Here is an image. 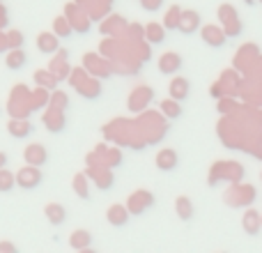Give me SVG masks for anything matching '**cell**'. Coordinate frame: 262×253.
I'll return each instance as SVG.
<instances>
[{
	"label": "cell",
	"instance_id": "18",
	"mask_svg": "<svg viewBox=\"0 0 262 253\" xmlns=\"http://www.w3.org/2000/svg\"><path fill=\"white\" fill-rule=\"evenodd\" d=\"M14 184H16V175H14L12 171H0V194H7V191L14 189Z\"/></svg>",
	"mask_w": 262,
	"mask_h": 253
},
{
	"label": "cell",
	"instance_id": "12",
	"mask_svg": "<svg viewBox=\"0 0 262 253\" xmlns=\"http://www.w3.org/2000/svg\"><path fill=\"white\" fill-rule=\"evenodd\" d=\"M69 246L76 251H85V249H92V233L88 230H74L69 235Z\"/></svg>",
	"mask_w": 262,
	"mask_h": 253
},
{
	"label": "cell",
	"instance_id": "25",
	"mask_svg": "<svg viewBox=\"0 0 262 253\" xmlns=\"http://www.w3.org/2000/svg\"><path fill=\"white\" fill-rule=\"evenodd\" d=\"M7 161H9V157L5 152H0V171H5V168H7Z\"/></svg>",
	"mask_w": 262,
	"mask_h": 253
},
{
	"label": "cell",
	"instance_id": "24",
	"mask_svg": "<svg viewBox=\"0 0 262 253\" xmlns=\"http://www.w3.org/2000/svg\"><path fill=\"white\" fill-rule=\"evenodd\" d=\"M0 253H18L12 242H0Z\"/></svg>",
	"mask_w": 262,
	"mask_h": 253
},
{
	"label": "cell",
	"instance_id": "27",
	"mask_svg": "<svg viewBox=\"0 0 262 253\" xmlns=\"http://www.w3.org/2000/svg\"><path fill=\"white\" fill-rule=\"evenodd\" d=\"M78 253H95V251H92V249H85V251H78Z\"/></svg>",
	"mask_w": 262,
	"mask_h": 253
},
{
	"label": "cell",
	"instance_id": "16",
	"mask_svg": "<svg viewBox=\"0 0 262 253\" xmlns=\"http://www.w3.org/2000/svg\"><path fill=\"white\" fill-rule=\"evenodd\" d=\"M7 129H9V136H14V138H26V136H30L35 131L32 124L26 122V120H12Z\"/></svg>",
	"mask_w": 262,
	"mask_h": 253
},
{
	"label": "cell",
	"instance_id": "6",
	"mask_svg": "<svg viewBox=\"0 0 262 253\" xmlns=\"http://www.w3.org/2000/svg\"><path fill=\"white\" fill-rule=\"evenodd\" d=\"M242 228H244L246 235L255 237V235H258V233L262 230V214H260L255 207L246 209L244 217H242Z\"/></svg>",
	"mask_w": 262,
	"mask_h": 253
},
{
	"label": "cell",
	"instance_id": "2",
	"mask_svg": "<svg viewBox=\"0 0 262 253\" xmlns=\"http://www.w3.org/2000/svg\"><path fill=\"white\" fill-rule=\"evenodd\" d=\"M200 35H203L205 44L212 46V49H221V46H226V41H228L226 30L219 26H205L203 30H200Z\"/></svg>",
	"mask_w": 262,
	"mask_h": 253
},
{
	"label": "cell",
	"instance_id": "22",
	"mask_svg": "<svg viewBox=\"0 0 262 253\" xmlns=\"http://www.w3.org/2000/svg\"><path fill=\"white\" fill-rule=\"evenodd\" d=\"M76 194H78V198L90 200V191H88V186H85V177H83V175H78V177H76Z\"/></svg>",
	"mask_w": 262,
	"mask_h": 253
},
{
	"label": "cell",
	"instance_id": "1",
	"mask_svg": "<svg viewBox=\"0 0 262 253\" xmlns=\"http://www.w3.org/2000/svg\"><path fill=\"white\" fill-rule=\"evenodd\" d=\"M41 182H44V173H41L39 168H35V166H26V168H21V171L16 173V184L21 186V189H26V191L39 189Z\"/></svg>",
	"mask_w": 262,
	"mask_h": 253
},
{
	"label": "cell",
	"instance_id": "10",
	"mask_svg": "<svg viewBox=\"0 0 262 253\" xmlns=\"http://www.w3.org/2000/svg\"><path fill=\"white\" fill-rule=\"evenodd\" d=\"M129 209L124 207V205H113V207H108V212H106V219H108V223L113 228H124L129 223Z\"/></svg>",
	"mask_w": 262,
	"mask_h": 253
},
{
	"label": "cell",
	"instance_id": "20",
	"mask_svg": "<svg viewBox=\"0 0 262 253\" xmlns=\"http://www.w3.org/2000/svg\"><path fill=\"white\" fill-rule=\"evenodd\" d=\"M7 67H9V69H21V67H26V55H23L21 51H12V53L7 55Z\"/></svg>",
	"mask_w": 262,
	"mask_h": 253
},
{
	"label": "cell",
	"instance_id": "23",
	"mask_svg": "<svg viewBox=\"0 0 262 253\" xmlns=\"http://www.w3.org/2000/svg\"><path fill=\"white\" fill-rule=\"evenodd\" d=\"M35 78H37V83H39V86H49V88H55V83H58L49 72H37Z\"/></svg>",
	"mask_w": 262,
	"mask_h": 253
},
{
	"label": "cell",
	"instance_id": "11",
	"mask_svg": "<svg viewBox=\"0 0 262 253\" xmlns=\"http://www.w3.org/2000/svg\"><path fill=\"white\" fill-rule=\"evenodd\" d=\"M44 217L49 219L51 226H62V223L67 221V209L60 203H49L44 207Z\"/></svg>",
	"mask_w": 262,
	"mask_h": 253
},
{
	"label": "cell",
	"instance_id": "17",
	"mask_svg": "<svg viewBox=\"0 0 262 253\" xmlns=\"http://www.w3.org/2000/svg\"><path fill=\"white\" fill-rule=\"evenodd\" d=\"M161 113L166 115L168 120H177L182 118V104L175 99H163L161 101Z\"/></svg>",
	"mask_w": 262,
	"mask_h": 253
},
{
	"label": "cell",
	"instance_id": "8",
	"mask_svg": "<svg viewBox=\"0 0 262 253\" xmlns=\"http://www.w3.org/2000/svg\"><path fill=\"white\" fill-rule=\"evenodd\" d=\"M198 28H200V14L198 12H193V9L182 12L180 28H177L182 35H193V32H198Z\"/></svg>",
	"mask_w": 262,
	"mask_h": 253
},
{
	"label": "cell",
	"instance_id": "3",
	"mask_svg": "<svg viewBox=\"0 0 262 253\" xmlns=\"http://www.w3.org/2000/svg\"><path fill=\"white\" fill-rule=\"evenodd\" d=\"M23 157H26V163L28 166H35V168H41L46 161H49V152H46V147L41 143H32L26 147V152H23Z\"/></svg>",
	"mask_w": 262,
	"mask_h": 253
},
{
	"label": "cell",
	"instance_id": "7",
	"mask_svg": "<svg viewBox=\"0 0 262 253\" xmlns=\"http://www.w3.org/2000/svg\"><path fill=\"white\" fill-rule=\"evenodd\" d=\"M37 49H39V53L44 55H53L60 51V37L55 35V32H41L39 37H37Z\"/></svg>",
	"mask_w": 262,
	"mask_h": 253
},
{
	"label": "cell",
	"instance_id": "4",
	"mask_svg": "<svg viewBox=\"0 0 262 253\" xmlns=\"http://www.w3.org/2000/svg\"><path fill=\"white\" fill-rule=\"evenodd\" d=\"M168 95H170V99H175V101H184V99H189V95H191V83H189V78H184V76H175L170 81V86H168Z\"/></svg>",
	"mask_w": 262,
	"mask_h": 253
},
{
	"label": "cell",
	"instance_id": "26",
	"mask_svg": "<svg viewBox=\"0 0 262 253\" xmlns=\"http://www.w3.org/2000/svg\"><path fill=\"white\" fill-rule=\"evenodd\" d=\"M244 3H246V5H249V7H253V5H255V3H258V0H244Z\"/></svg>",
	"mask_w": 262,
	"mask_h": 253
},
{
	"label": "cell",
	"instance_id": "5",
	"mask_svg": "<svg viewBox=\"0 0 262 253\" xmlns=\"http://www.w3.org/2000/svg\"><path fill=\"white\" fill-rule=\"evenodd\" d=\"M180 69H182V55L180 53L168 51V53H163L161 58H159V72L166 74V76H175Z\"/></svg>",
	"mask_w": 262,
	"mask_h": 253
},
{
	"label": "cell",
	"instance_id": "28",
	"mask_svg": "<svg viewBox=\"0 0 262 253\" xmlns=\"http://www.w3.org/2000/svg\"><path fill=\"white\" fill-rule=\"evenodd\" d=\"M258 3H262V0H258Z\"/></svg>",
	"mask_w": 262,
	"mask_h": 253
},
{
	"label": "cell",
	"instance_id": "9",
	"mask_svg": "<svg viewBox=\"0 0 262 253\" xmlns=\"http://www.w3.org/2000/svg\"><path fill=\"white\" fill-rule=\"evenodd\" d=\"M157 168L159 171H163V173H170V171H175L177 168V163H180V157H177V152L175 150H161V152L157 154Z\"/></svg>",
	"mask_w": 262,
	"mask_h": 253
},
{
	"label": "cell",
	"instance_id": "19",
	"mask_svg": "<svg viewBox=\"0 0 262 253\" xmlns=\"http://www.w3.org/2000/svg\"><path fill=\"white\" fill-rule=\"evenodd\" d=\"M180 18H182V9L175 5V7H170V12H168L166 21H163V28H166V30H177V28H180Z\"/></svg>",
	"mask_w": 262,
	"mask_h": 253
},
{
	"label": "cell",
	"instance_id": "15",
	"mask_svg": "<svg viewBox=\"0 0 262 253\" xmlns=\"http://www.w3.org/2000/svg\"><path fill=\"white\" fill-rule=\"evenodd\" d=\"M44 124L51 134H60V131L64 129V124H67V120H64L62 113H51L49 111V113L44 115Z\"/></svg>",
	"mask_w": 262,
	"mask_h": 253
},
{
	"label": "cell",
	"instance_id": "13",
	"mask_svg": "<svg viewBox=\"0 0 262 253\" xmlns=\"http://www.w3.org/2000/svg\"><path fill=\"white\" fill-rule=\"evenodd\" d=\"M145 37H147L149 44H163V41H166V28H163L161 23L152 21L145 26Z\"/></svg>",
	"mask_w": 262,
	"mask_h": 253
},
{
	"label": "cell",
	"instance_id": "14",
	"mask_svg": "<svg viewBox=\"0 0 262 253\" xmlns=\"http://www.w3.org/2000/svg\"><path fill=\"white\" fill-rule=\"evenodd\" d=\"M175 209H177V217H180L182 221H191L195 214L193 203H191V198H186V196H180V198L175 200Z\"/></svg>",
	"mask_w": 262,
	"mask_h": 253
},
{
	"label": "cell",
	"instance_id": "21",
	"mask_svg": "<svg viewBox=\"0 0 262 253\" xmlns=\"http://www.w3.org/2000/svg\"><path fill=\"white\" fill-rule=\"evenodd\" d=\"M55 35L60 37V39H67V37H72V26H69L67 21H64L62 16L60 18H55Z\"/></svg>",
	"mask_w": 262,
	"mask_h": 253
}]
</instances>
